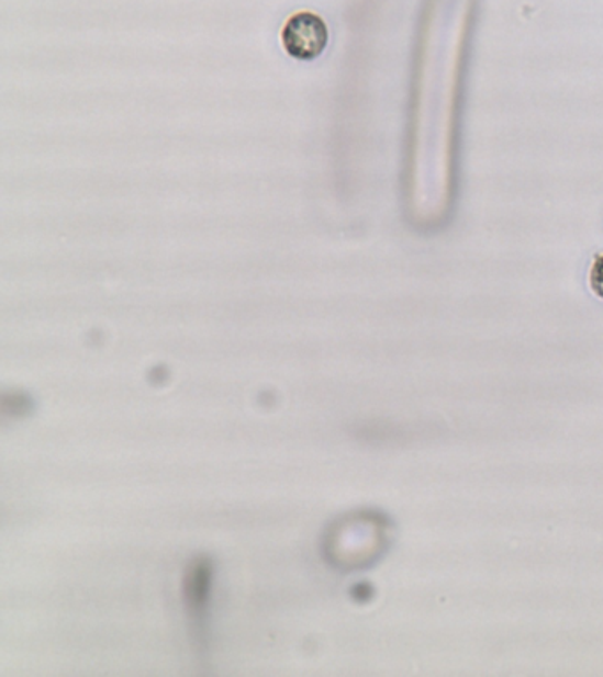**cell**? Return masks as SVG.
<instances>
[{"label": "cell", "mask_w": 603, "mask_h": 677, "mask_svg": "<svg viewBox=\"0 0 603 677\" xmlns=\"http://www.w3.org/2000/svg\"><path fill=\"white\" fill-rule=\"evenodd\" d=\"M590 289L594 296L603 300V253L596 255L590 268Z\"/></svg>", "instance_id": "2"}, {"label": "cell", "mask_w": 603, "mask_h": 677, "mask_svg": "<svg viewBox=\"0 0 603 677\" xmlns=\"http://www.w3.org/2000/svg\"><path fill=\"white\" fill-rule=\"evenodd\" d=\"M330 31L326 22L312 11H300L287 20L281 43L287 54L298 60L317 59L326 50Z\"/></svg>", "instance_id": "1"}]
</instances>
